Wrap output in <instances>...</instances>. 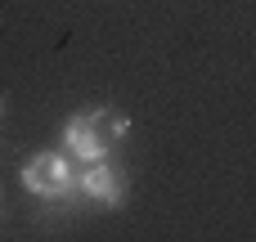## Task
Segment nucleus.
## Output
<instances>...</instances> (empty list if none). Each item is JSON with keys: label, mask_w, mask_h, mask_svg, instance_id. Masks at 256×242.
Returning a JSON list of instances; mask_svg holds the SVG:
<instances>
[{"label": "nucleus", "mask_w": 256, "mask_h": 242, "mask_svg": "<svg viewBox=\"0 0 256 242\" xmlns=\"http://www.w3.org/2000/svg\"><path fill=\"white\" fill-rule=\"evenodd\" d=\"M22 189L40 202H63L76 193V162L72 153H32L22 166Z\"/></svg>", "instance_id": "f257e3e1"}, {"label": "nucleus", "mask_w": 256, "mask_h": 242, "mask_svg": "<svg viewBox=\"0 0 256 242\" xmlns=\"http://www.w3.org/2000/svg\"><path fill=\"white\" fill-rule=\"evenodd\" d=\"M108 108H90V112H72L63 121V153L76 157V166L86 162H104L112 153V130H108Z\"/></svg>", "instance_id": "f03ea898"}, {"label": "nucleus", "mask_w": 256, "mask_h": 242, "mask_svg": "<svg viewBox=\"0 0 256 242\" xmlns=\"http://www.w3.org/2000/svg\"><path fill=\"white\" fill-rule=\"evenodd\" d=\"M76 193L81 198H90L94 207H122L126 202V180H122V171L104 157V162H86L81 171H76Z\"/></svg>", "instance_id": "7ed1b4c3"}, {"label": "nucleus", "mask_w": 256, "mask_h": 242, "mask_svg": "<svg viewBox=\"0 0 256 242\" xmlns=\"http://www.w3.org/2000/svg\"><path fill=\"white\" fill-rule=\"evenodd\" d=\"M0 108H4V103H0Z\"/></svg>", "instance_id": "20e7f679"}]
</instances>
